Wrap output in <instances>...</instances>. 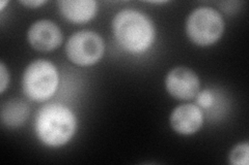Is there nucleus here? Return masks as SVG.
Masks as SVG:
<instances>
[{"label":"nucleus","instance_id":"1","mask_svg":"<svg viewBox=\"0 0 249 165\" xmlns=\"http://www.w3.org/2000/svg\"><path fill=\"white\" fill-rule=\"evenodd\" d=\"M112 30L116 42L131 54H142L155 41V27L145 15L133 10H124L115 15Z\"/></svg>","mask_w":249,"mask_h":165},{"label":"nucleus","instance_id":"2","mask_svg":"<svg viewBox=\"0 0 249 165\" xmlns=\"http://www.w3.org/2000/svg\"><path fill=\"white\" fill-rule=\"evenodd\" d=\"M77 127L73 112L60 104H49L38 111L36 118V133L48 147L66 145L75 135Z\"/></svg>","mask_w":249,"mask_h":165},{"label":"nucleus","instance_id":"3","mask_svg":"<svg viewBox=\"0 0 249 165\" xmlns=\"http://www.w3.org/2000/svg\"><path fill=\"white\" fill-rule=\"evenodd\" d=\"M58 82L59 77L55 66L47 60H36L26 68L22 87L29 99L42 102L53 96Z\"/></svg>","mask_w":249,"mask_h":165},{"label":"nucleus","instance_id":"4","mask_svg":"<svg viewBox=\"0 0 249 165\" xmlns=\"http://www.w3.org/2000/svg\"><path fill=\"white\" fill-rule=\"evenodd\" d=\"M224 31L221 15L212 7H198L187 19L186 33L190 41L200 46H208L219 41Z\"/></svg>","mask_w":249,"mask_h":165},{"label":"nucleus","instance_id":"5","mask_svg":"<svg viewBox=\"0 0 249 165\" xmlns=\"http://www.w3.org/2000/svg\"><path fill=\"white\" fill-rule=\"evenodd\" d=\"M105 45L102 37L91 31H80L69 38L67 56L74 64L89 66L102 58Z\"/></svg>","mask_w":249,"mask_h":165},{"label":"nucleus","instance_id":"6","mask_svg":"<svg viewBox=\"0 0 249 165\" xmlns=\"http://www.w3.org/2000/svg\"><path fill=\"white\" fill-rule=\"evenodd\" d=\"M165 87L173 97L188 100L194 98L199 93L200 82L197 75L192 69L178 66L168 73L165 80Z\"/></svg>","mask_w":249,"mask_h":165},{"label":"nucleus","instance_id":"7","mask_svg":"<svg viewBox=\"0 0 249 165\" xmlns=\"http://www.w3.org/2000/svg\"><path fill=\"white\" fill-rule=\"evenodd\" d=\"M28 42L31 46L40 52H50L55 50L62 42L60 28L49 20H40L30 26Z\"/></svg>","mask_w":249,"mask_h":165},{"label":"nucleus","instance_id":"8","mask_svg":"<svg viewBox=\"0 0 249 165\" xmlns=\"http://www.w3.org/2000/svg\"><path fill=\"white\" fill-rule=\"evenodd\" d=\"M204 123L199 106L196 105H183L175 108L170 115V125L177 133L182 135H191L196 133Z\"/></svg>","mask_w":249,"mask_h":165},{"label":"nucleus","instance_id":"9","mask_svg":"<svg viewBox=\"0 0 249 165\" xmlns=\"http://www.w3.org/2000/svg\"><path fill=\"white\" fill-rule=\"evenodd\" d=\"M60 12L72 23H87L95 17L97 2L93 0H65L59 2Z\"/></svg>","mask_w":249,"mask_h":165},{"label":"nucleus","instance_id":"10","mask_svg":"<svg viewBox=\"0 0 249 165\" xmlns=\"http://www.w3.org/2000/svg\"><path fill=\"white\" fill-rule=\"evenodd\" d=\"M28 115V105L23 101L14 100L3 105L1 111V120L5 126L15 128L21 126L26 121Z\"/></svg>","mask_w":249,"mask_h":165},{"label":"nucleus","instance_id":"11","mask_svg":"<svg viewBox=\"0 0 249 165\" xmlns=\"http://www.w3.org/2000/svg\"><path fill=\"white\" fill-rule=\"evenodd\" d=\"M230 162L233 165H248L249 146L248 143L239 144L230 153Z\"/></svg>","mask_w":249,"mask_h":165},{"label":"nucleus","instance_id":"12","mask_svg":"<svg viewBox=\"0 0 249 165\" xmlns=\"http://www.w3.org/2000/svg\"><path fill=\"white\" fill-rule=\"evenodd\" d=\"M213 95L210 91H202L197 94V104L199 106L208 108L213 105Z\"/></svg>","mask_w":249,"mask_h":165},{"label":"nucleus","instance_id":"13","mask_svg":"<svg viewBox=\"0 0 249 165\" xmlns=\"http://www.w3.org/2000/svg\"><path fill=\"white\" fill-rule=\"evenodd\" d=\"M0 76H1V83H0V86H1V88H0V92L3 93L5 88L7 87V85H9V82H10V75H9V72H7V69L4 65V63L0 64Z\"/></svg>","mask_w":249,"mask_h":165},{"label":"nucleus","instance_id":"14","mask_svg":"<svg viewBox=\"0 0 249 165\" xmlns=\"http://www.w3.org/2000/svg\"><path fill=\"white\" fill-rule=\"evenodd\" d=\"M44 3H46V1H36V0H34V1H21V4L29 6V7H34V9L35 7L43 5Z\"/></svg>","mask_w":249,"mask_h":165},{"label":"nucleus","instance_id":"15","mask_svg":"<svg viewBox=\"0 0 249 165\" xmlns=\"http://www.w3.org/2000/svg\"><path fill=\"white\" fill-rule=\"evenodd\" d=\"M7 3H9V2H6V1H2L1 3H0V10L2 11V10H3V7H4V5H5V4H7Z\"/></svg>","mask_w":249,"mask_h":165}]
</instances>
